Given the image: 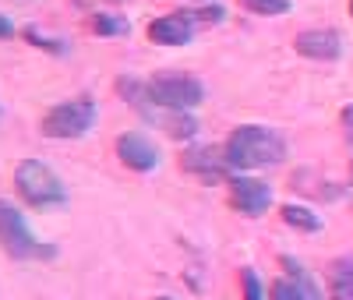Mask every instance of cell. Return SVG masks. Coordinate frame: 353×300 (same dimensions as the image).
Returning <instances> with one entry per match:
<instances>
[{
    "label": "cell",
    "mask_w": 353,
    "mask_h": 300,
    "mask_svg": "<svg viewBox=\"0 0 353 300\" xmlns=\"http://www.w3.org/2000/svg\"><path fill=\"white\" fill-rule=\"evenodd\" d=\"M343 124H346V134L353 138V106H346V110H343Z\"/></svg>",
    "instance_id": "20"
},
{
    "label": "cell",
    "mask_w": 353,
    "mask_h": 300,
    "mask_svg": "<svg viewBox=\"0 0 353 300\" xmlns=\"http://www.w3.org/2000/svg\"><path fill=\"white\" fill-rule=\"evenodd\" d=\"M25 39L32 43V46H39V50H53V53H64V46L57 43V39H46V36H39L36 28H25Z\"/></svg>",
    "instance_id": "18"
},
{
    "label": "cell",
    "mask_w": 353,
    "mask_h": 300,
    "mask_svg": "<svg viewBox=\"0 0 353 300\" xmlns=\"http://www.w3.org/2000/svg\"><path fill=\"white\" fill-rule=\"evenodd\" d=\"M188 18L194 21V28H201V25H219V21L226 18V11H223L219 4H205V8H198V11H188Z\"/></svg>",
    "instance_id": "16"
},
{
    "label": "cell",
    "mask_w": 353,
    "mask_h": 300,
    "mask_svg": "<svg viewBox=\"0 0 353 300\" xmlns=\"http://www.w3.org/2000/svg\"><path fill=\"white\" fill-rule=\"evenodd\" d=\"M156 300H173V297H156Z\"/></svg>",
    "instance_id": "22"
},
{
    "label": "cell",
    "mask_w": 353,
    "mask_h": 300,
    "mask_svg": "<svg viewBox=\"0 0 353 300\" xmlns=\"http://www.w3.org/2000/svg\"><path fill=\"white\" fill-rule=\"evenodd\" d=\"M226 184H230V205L237 208L241 216L258 219V216L269 212V205H272V188L265 184V180L237 173V177H230Z\"/></svg>",
    "instance_id": "6"
},
{
    "label": "cell",
    "mask_w": 353,
    "mask_h": 300,
    "mask_svg": "<svg viewBox=\"0 0 353 300\" xmlns=\"http://www.w3.org/2000/svg\"><path fill=\"white\" fill-rule=\"evenodd\" d=\"M14 188L18 194L32 205V208H57V205H68V188L64 180L57 177L46 163L39 159H25L14 170Z\"/></svg>",
    "instance_id": "3"
},
{
    "label": "cell",
    "mask_w": 353,
    "mask_h": 300,
    "mask_svg": "<svg viewBox=\"0 0 353 300\" xmlns=\"http://www.w3.org/2000/svg\"><path fill=\"white\" fill-rule=\"evenodd\" d=\"M198 4H201V0H198Z\"/></svg>",
    "instance_id": "25"
},
{
    "label": "cell",
    "mask_w": 353,
    "mask_h": 300,
    "mask_svg": "<svg viewBox=\"0 0 353 300\" xmlns=\"http://www.w3.org/2000/svg\"><path fill=\"white\" fill-rule=\"evenodd\" d=\"M191 36H194V21L188 18V11H173L149 21V39L156 46H184L191 43Z\"/></svg>",
    "instance_id": "10"
},
{
    "label": "cell",
    "mask_w": 353,
    "mask_h": 300,
    "mask_svg": "<svg viewBox=\"0 0 353 300\" xmlns=\"http://www.w3.org/2000/svg\"><path fill=\"white\" fill-rule=\"evenodd\" d=\"M0 251L14 261H43V258L57 254L50 244H43L32 233V226L21 216V208L11 205L8 198H0Z\"/></svg>",
    "instance_id": "2"
},
{
    "label": "cell",
    "mask_w": 353,
    "mask_h": 300,
    "mask_svg": "<svg viewBox=\"0 0 353 300\" xmlns=\"http://www.w3.org/2000/svg\"><path fill=\"white\" fill-rule=\"evenodd\" d=\"M149 85V99L166 110H194L205 99V85L191 74H159Z\"/></svg>",
    "instance_id": "5"
},
{
    "label": "cell",
    "mask_w": 353,
    "mask_h": 300,
    "mask_svg": "<svg viewBox=\"0 0 353 300\" xmlns=\"http://www.w3.org/2000/svg\"><path fill=\"white\" fill-rule=\"evenodd\" d=\"M117 156H121V163L134 173H149L159 166V148L149 134H141V131H128L117 138Z\"/></svg>",
    "instance_id": "8"
},
{
    "label": "cell",
    "mask_w": 353,
    "mask_h": 300,
    "mask_svg": "<svg viewBox=\"0 0 353 300\" xmlns=\"http://www.w3.org/2000/svg\"><path fill=\"white\" fill-rule=\"evenodd\" d=\"M88 25H92L96 36H128L131 32V25L121 14H106V11L92 14V18H88Z\"/></svg>",
    "instance_id": "14"
},
{
    "label": "cell",
    "mask_w": 353,
    "mask_h": 300,
    "mask_svg": "<svg viewBox=\"0 0 353 300\" xmlns=\"http://www.w3.org/2000/svg\"><path fill=\"white\" fill-rule=\"evenodd\" d=\"M241 8H248L258 18H279L293 8V0H241Z\"/></svg>",
    "instance_id": "15"
},
{
    "label": "cell",
    "mask_w": 353,
    "mask_h": 300,
    "mask_svg": "<svg viewBox=\"0 0 353 300\" xmlns=\"http://www.w3.org/2000/svg\"><path fill=\"white\" fill-rule=\"evenodd\" d=\"M181 166L201 180H219L226 177L230 163L223 156V148H212V145H198V148H188V152L181 156Z\"/></svg>",
    "instance_id": "11"
},
{
    "label": "cell",
    "mask_w": 353,
    "mask_h": 300,
    "mask_svg": "<svg viewBox=\"0 0 353 300\" xmlns=\"http://www.w3.org/2000/svg\"><path fill=\"white\" fill-rule=\"evenodd\" d=\"M241 290H244V300H269L261 290V279L254 268H241Z\"/></svg>",
    "instance_id": "17"
},
{
    "label": "cell",
    "mask_w": 353,
    "mask_h": 300,
    "mask_svg": "<svg viewBox=\"0 0 353 300\" xmlns=\"http://www.w3.org/2000/svg\"><path fill=\"white\" fill-rule=\"evenodd\" d=\"M96 124V103L92 99H71V103H57L46 117H43V134L57 138V141H74L85 138Z\"/></svg>",
    "instance_id": "4"
},
{
    "label": "cell",
    "mask_w": 353,
    "mask_h": 300,
    "mask_svg": "<svg viewBox=\"0 0 353 300\" xmlns=\"http://www.w3.org/2000/svg\"><path fill=\"white\" fill-rule=\"evenodd\" d=\"M223 156L230 170H261L276 166L286 156V141L265 124H241L223 145Z\"/></svg>",
    "instance_id": "1"
},
{
    "label": "cell",
    "mask_w": 353,
    "mask_h": 300,
    "mask_svg": "<svg viewBox=\"0 0 353 300\" xmlns=\"http://www.w3.org/2000/svg\"><path fill=\"white\" fill-rule=\"evenodd\" d=\"M329 297L353 300V258H339L329 265Z\"/></svg>",
    "instance_id": "12"
},
{
    "label": "cell",
    "mask_w": 353,
    "mask_h": 300,
    "mask_svg": "<svg viewBox=\"0 0 353 300\" xmlns=\"http://www.w3.org/2000/svg\"><path fill=\"white\" fill-rule=\"evenodd\" d=\"M0 117H4V110H0Z\"/></svg>",
    "instance_id": "24"
},
{
    "label": "cell",
    "mask_w": 353,
    "mask_h": 300,
    "mask_svg": "<svg viewBox=\"0 0 353 300\" xmlns=\"http://www.w3.org/2000/svg\"><path fill=\"white\" fill-rule=\"evenodd\" d=\"M279 265L286 268V276L269 286V300H325V297H321V290H318V283L307 276V268L297 258L283 254Z\"/></svg>",
    "instance_id": "7"
},
{
    "label": "cell",
    "mask_w": 353,
    "mask_h": 300,
    "mask_svg": "<svg viewBox=\"0 0 353 300\" xmlns=\"http://www.w3.org/2000/svg\"><path fill=\"white\" fill-rule=\"evenodd\" d=\"M14 36V21L8 14H0V39H11Z\"/></svg>",
    "instance_id": "19"
},
{
    "label": "cell",
    "mask_w": 353,
    "mask_h": 300,
    "mask_svg": "<svg viewBox=\"0 0 353 300\" xmlns=\"http://www.w3.org/2000/svg\"><path fill=\"white\" fill-rule=\"evenodd\" d=\"M293 50L307 60H339L343 53V36L336 28H307L293 39Z\"/></svg>",
    "instance_id": "9"
},
{
    "label": "cell",
    "mask_w": 353,
    "mask_h": 300,
    "mask_svg": "<svg viewBox=\"0 0 353 300\" xmlns=\"http://www.w3.org/2000/svg\"><path fill=\"white\" fill-rule=\"evenodd\" d=\"M279 216H283L286 226L301 230V233H318V230H321V219L311 212V208H304V205H283Z\"/></svg>",
    "instance_id": "13"
},
{
    "label": "cell",
    "mask_w": 353,
    "mask_h": 300,
    "mask_svg": "<svg viewBox=\"0 0 353 300\" xmlns=\"http://www.w3.org/2000/svg\"><path fill=\"white\" fill-rule=\"evenodd\" d=\"M350 18H353V0H350Z\"/></svg>",
    "instance_id": "21"
},
{
    "label": "cell",
    "mask_w": 353,
    "mask_h": 300,
    "mask_svg": "<svg viewBox=\"0 0 353 300\" xmlns=\"http://www.w3.org/2000/svg\"><path fill=\"white\" fill-rule=\"evenodd\" d=\"M350 173H353V159H350Z\"/></svg>",
    "instance_id": "23"
}]
</instances>
